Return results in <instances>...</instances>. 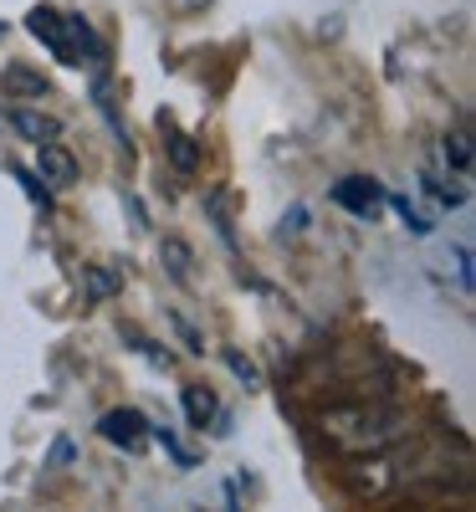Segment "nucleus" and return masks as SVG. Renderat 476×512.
Here are the masks:
<instances>
[{
	"instance_id": "1",
	"label": "nucleus",
	"mask_w": 476,
	"mask_h": 512,
	"mask_svg": "<svg viewBox=\"0 0 476 512\" xmlns=\"http://www.w3.org/2000/svg\"><path fill=\"white\" fill-rule=\"evenodd\" d=\"M323 431L338 441V446H349V451H384L389 436L400 431V415H389V410H369V405H343L323 420Z\"/></svg>"
},
{
	"instance_id": "2",
	"label": "nucleus",
	"mask_w": 476,
	"mask_h": 512,
	"mask_svg": "<svg viewBox=\"0 0 476 512\" xmlns=\"http://www.w3.org/2000/svg\"><path fill=\"white\" fill-rule=\"evenodd\" d=\"M328 195H333V205H343L359 221H374L379 210H384V185L369 180V175H343V180H333Z\"/></svg>"
},
{
	"instance_id": "3",
	"label": "nucleus",
	"mask_w": 476,
	"mask_h": 512,
	"mask_svg": "<svg viewBox=\"0 0 476 512\" xmlns=\"http://www.w3.org/2000/svg\"><path fill=\"white\" fill-rule=\"evenodd\" d=\"M149 431H154V425H149L139 410H108V415L98 420V436H103L108 446H118V451H139Z\"/></svg>"
},
{
	"instance_id": "4",
	"label": "nucleus",
	"mask_w": 476,
	"mask_h": 512,
	"mask_svg": "<svg viewBox=\"0 0 476 512\" xmlns=\"http://www.w3.org/2000/svg\"><path fill=\"white\" fill-rule=\"evenodd\" d=\"M6 123L16 128L21 139H31V144H57L62 139V123L52 118V113H36V108H6Z\"/></svg>"
},
{
	"instance_id": "5",
	"label": "nucleus",
	"mask_w": 476,
	"mask_h": 512,
	"mask_svg": "<svg viewBox=\"0 0 476 512\" xmlns=\"http://www.w3.org/2000/svg\"><path fill=\"white\" fill-rule=\"evenodd\" d=\"M26 26H31V36H36V41H47L57 62H72V52H67V26H62V11H52V6H31Z\"/></svg>"
},
{
	"instance_id": "6",
	"label": "nucleus",
	"mask_w": 476,
	"mask_h": 512,
	"mask_svg": "<svg viewBox=\"0 0 476 512\" xmlns=\"http://www.w3.org/2000/svg\"><path fill=\"white\" fill-rule=\"evenodd\" d=\"M395 487V466L389 461H354L349 466V492L354 497H384Z\"/></svg>"
},
{
	"instance_id": "7",
	"label": "nucleus",
	"mask_w": 476,
	"mask_h": 512,
	"mask_svg": "<svg viewBox=\"0 0 476 512\" xmlns=\"http://www.w3.org/2000/svg\"><path fill=\"white\" fill-rule=\"evenodd\" d=\"M180 405H185L190 431H210V425L221 420V400H215V390H210V384H185Z\"/></svg>"
},
{
	"instance_id": "8",
	"label": "nucleus",
	"mask_w": 476,
	"mask_h": 512,
	"mask_svg": "<svg viewBox=\"0 0 476 512\" xmlns=\"http://www.w3.org/2000/svg\"><path fill=\"white\" fill-rule=\"evenodd\" d=\"M36 169L47 185H72L77 180V159L62 144H36Z\"/></svg>"
},
{
	"instance_id": "9",
	"label": "nucleus",
	"mask_w": 476,
	"mask_h": 512,
	"mask_svg": "<svg viewBox=\"0 0 476 512\" xmlns=\"http://www.w3.org/2000/svg\"><path fill=\"white\" fill-rule=\"evenodd\" d=\"M159 134H164V149H169V164L180 169V175H195L200 169V144L185 134V128H175V123H159Z\"/></svg>"
},
{
	"instance_id": "10",
	"label": "nucleus",
	"mask_w": 476,
	"mask_h": 512,
	"mask_svg": "<svg viewBox=\"0 0 476 512\" xmlns=\"http://www.w3.org/2000/svg\"><path fill=\"white\" fill-rule=\"evenodd\" d=\"M62 26H67V52H72V62H103V41H98V31L82 21V16H62Z\"/></svg>"
},
{
	"instance_id": "11",
	"label": "nucleus",
	"mask_w": 476,
	"mask_h": 512,
	"mask_svg": "<svg viewBox=\"0 0 476 512\" xmlns=\"http://www.w3.org/2000/svg\"><path fill=\"white\" fill-rule=\"evenodd\" d=\"M0 88H6V93H16V98H47V88H52V82L47 77H41V72H31V67H6V77H0Z\"/></svg>"
},
{
	"instance_id": "12",
	"label": "nucleus",
	"mask_w": 476,
	"mask_h": 512,
	"mask_svg": "<svg viewBox=\"0 0 476 512\" xmlns=\"http://www.w3.org/2000/svg\"><path fill=\"white\" fill-rule=\"evenodd\" d=\"M205 216L215 226V236H221L226 251H236V221H231V205H226V190H210L205 195Z\"/></svg>"
},
{
	"instance_id": "13",
	"label": "nucleus",
	"mask_w": 476,
	"mask_h": 512,
	"mask_svg": "<svg viewBox=\"0 0 476 512\" xmlns=\"http://www.w3.org/2000/svg\"><path fill=\"white\" fill-rule=\"evenodd\" d=\"M11 180L26 190V200H31L36 210H52V205H57V200H52V185H47V180H36L31 169H11Z\"/></svg>"
},
{
	"instance_id": "14",
	"label": "nucleus",
	"mask_w": 476,
	"mask_h": 512,
	"mask_svg": "<svg viewBox=\"0 0 476 512\" xmlns=\"http://www.w3.org/2000/svg\"><path fill=\"white\" fill-rule=\"evenodd\" d=\"M82 287H88L93 303H108V297L123 287V277H113V272H103V267H88V272H82Z\"/></svg>"
},
{
	"instance_id": "15",
	"label": "nucleus",
	"mask_w": 476,
	"mask_h": 512,
	"mask_svg": "<svg viewBox=\"0 0 476 512\" xmlns=\"http://www.w3.org/2000/svg\"><path fill=\"white\" fill-rule=\"evenodd\" d=\"M420 185H425V195L436 200L441 210H461V205H466V190H461V185H441L436 175H420Z\"/></svg>"
},
{
	"instance_id": "16",
	"label": "nucleus",
	"mask_w": 476,
	"mask_h": 512,
	"mask_svg": "<svg viewBox=\"0 0 476 512\" xmlns=\"http://www.w3.org/2000/svg\"><path fill=\"white\" fill-rule=\"evenodd\" d=\"M384 205H395V216H400L415 236H430V221L415 210V200H410V195H389V190H384Z\"/></svg>"
},
{
	"instance_id": "17",
	"label": "nucleus",
	"mask_w": 476,
	"mask_h": 512,
	"mask_svg": "<svg viewBox=\"0 0 476 512\" xmlns=\"http://www.w3.org/2000/svg\"><path fill=\"white\" fill-rule=\"evenodd\" d=\"M446 164H456V175L471 169V134H466V128H451V134H446Z\"/></svg>"
},
{
	"instance_id": "18",
	"label": "nucleus",
	"mask_w": 476,
	"mask_h": 512,
	"mask_svg": "<svg viewBox=\"0 0 476 512\" xmlns=\"http://www.w3.org/2000/svg\"><path fill=\"white\" fill-rule=\"evenodd\" d=\"M159 256H164V262H169V277H175V282H190V251H185L180 241H169V236H164Z\"/></svg>"
},
{
	"instance_id": "19",
	"label": "nucleus",
	"mask_w": 476,
	"mask_h": 512,
	"mask_svg": "<svg viewBox=\"0 0 476 512\" xmlns=\"http://www.w3.org/2000/svg\"><path fill=\"white\" fill-rule=\"evenodd\" d=\"M149 436H154V441H164V451H169V456H175L180 466H195V456H190V451L180 446V436H175V431H149Z\"/></svg>"
},
{
	"instance_id": "20",
	"label": "nucleus",
	"mask_w": 476,
	"mask_h": 512,
	"mask_svg": "<svg viewBox=\"0 0 476 512\" xmlns=\"http://www.w3.org/2000/svg\"><path fill=\"white\" fill-rule=\"evenodd\" d=\"M226 364H231V374H236V379H246V384H256V379H262V374H256V364H251L241 349H231V354H226Z\"/></svg>"
},
{
	"instance_id": "21",
	"label": "nucleus",
	"mask_w": 476,
	"mask_h": 512,
	"mask_svg": "<svg viewBox=\"0 0 476 512\" xmlns=\"http://www.w3.org/2000/svg\"><path fill=\"white\" fill-rule=\"evenodd\" d=\"M169 318H175V328H180V338H185V344H190V349H195V354H205V338H200V333H195V323H190V318H185V313H169Z\"/></svg>"
},
{
	"instance_id": "22",
	"label": "nucleus",
	"mask_w": 476,
	"mask_h": 512,
	"mask_svg": "<svg viewBox=\"0 0 476 512\" xmlns=\"http://www.w3.org/2000/svg\"><path fill=\"white\" fill-rule=\"evenodd\" d=\"M52 461H57V466H62V461H72V441H67V436L57 441V451H52Z\"/></svg>"
},
{
	"instance_id": "23",
	"label": "nucleus",
	"mask_w": 476,
	"mask_h": 512,
	"mask_svg": "<svg viewBox=\"0 0 476 512\" xmlns=\"http://www.w3.org/2000/svg\"><path fill=\"white\" fill-rule=\"evenodd\" d=\"M226 512H241V497H236V477L226 482Z\"/></svg>"
},
{
	"instance_id": "24",
	"label": "nucleus",
	"mask_w": 476,
	"mask_h": 512,
	"mask_svg": "<svg viewBox=\"0 0 476 512\" xmlns=\"http://www.w3.org/2000/svg\"><path fill=\"white\" fill-rule=\"evenodd\" d=\"M0 36H6V21H0Z\"/></svg>"
}]
</instances>
